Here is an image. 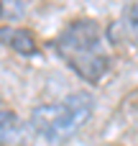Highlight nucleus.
<instances>
[{"label": "nucleus", "instance_id": "nucleus-1", "mask_svg": "<svg viewBox=\"0 0 138 146\" xmlns=\"http://www.w3.org/2000/svg\"><path fill=\"white\" fill-rule=\"evenodd\" d=\"M56 54L85 82L97 85L110 72V54L105 49V31L92 18H77L67 23L54 38Z\"/></svg>", "mask_w": 138, "mask_h": 146}, {"label": "nucleus", "instance_id": "nucleus-5", "mask_svg": "<svg viewBox=\"0 0 138 146\" xmlns=\"http://www.w3.org/2000/svg\"><path fill=\"white\" fill-rule=\"evenodd\" d=\"M26 139L23 121L13 110H0V146H18Z\"/></svg>", "mask_w": 138, "mask_h": 146}, {"label": "nucleus", "instance_id": "nucleus-4", "mask_svg": "<svg viewBox=\"0 0 138 146\" xmlns=\"http://www.w3.org/2000/svg\"><path fill=\"white\" fill-rule=\"evenodd\" d=\"M0 46H8L15 54H23V56L38 54L36 36L28 28H18V26H0Z\"/></svg>", "mask_w": 138, "mask_h": 146}, {"label": "nucleus", "instance_id": "nucleus-6", "mask_svg": "<svg viewBox=\"0 0 138 146\" xmlns=\"http://www.w3.org/2000/svg\"><path fill=\"white\" fill-rule=\"evenodd\" d=\"M26 13V0H0V21H18Z\"/></svg>", "mask_w": 138, "mask_h": 146}, {"label": "nucleus", "instance_id": "nucleus-3", "mask_svg": "<svg viewBox=\"0 0 138 146\" xmlns=\"http://www.w3.org/2000/svg\"><path fill=\"white\" fill-rule=\"evenodd\" d=\"M110 44L125 46V44H138V3L128 5L118 21H113L105 31Z\"/></svg>", "mask_w": 138, "mask_h": 146}, {"label": "nucleus", "instance_id": "nucleus-2", "mask_svg": "<svg viewBox=\"0 0 138 146\" xmlns=\"http://www.w3.org/2000/svg\"><path fill=\"white\" fill-rule=\"evenodd\" d=\"M95 113V98L90 92H72L64 100L36 105L31 110L28 126L51 144H64L74 139L92 118Z\"/></svg>", "mask_w": 138, "mask_h": 146}]
</instances>
